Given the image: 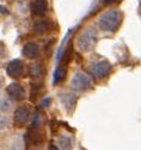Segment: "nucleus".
Instances as JSON below:
<instances>
[{"label":"nucleus","mask_w":141,"mask_h":150,"mask_svg":"<svg viewBox=\"0 0 141 150\" xmlns=\"http://www.w3.org/2000/svg\"><path fill=\"white\" fill-rule=\"evenodd\" d=\"M59 98H60L61 104L65 106V108L67 111H72V108L74 107L75 101H77V96L74 94V93L62 92V93H60V94H59Z\"/></svg>","instance_id":"nucleus-9"},{"label":"nucleus","mask_w":141,"mask_h":150,"mask_svg":"<svg viewBox=\"0 0 141 150\" xmlns=\"http://www.w3.org/2000/svg\"><path fill=\"white\" fill-rule=\"evenodd\" d=\"M1 86H3V80L0 79V88H1Z\"/></svg>","instance_id":"nucleus-22"},{"label":"nucleus","mask_w":141,"mask_h":150,"mask_svg":"<svg viewBox=\"0 0 141 150\" xmlns=\"http://www.w3.org/2000/svg\"><path fill=\"white\" fill-rule=\"evenodd\" d=\"M12 108V104L9 99L6 98H0V112H3V113H7L10 112Z\"/></svg>","instance_id":"nucleus-16"},{"label":"nucleus","mask_w":141,"mask_h":150,"mask_svg":"<svg viewBox=\"0 0 141 150\" xmlns=\"http://www.w3.org/2000/svg\"><path fill=\"white\" fill-rule=\"evenodd\" d=\"M50 29V23L46 19H42V21H38L35 23L34 25V31L37 33V35H44L46 32H48Z\"/></svg>","instance_id":"nucleus-12"},{"label":"nucleus","mask_w":141,"mask_h":150,"mask_svg":"<svg viewBox=\"0 0 141 150\" xmlns=\"http://www.w3.org/2000/svg\"><path fill=\"white\" fill-rule=\"evenodd\" d=\"M42 123V118L38 113H36L34 117H32V120H31V126L32 127H38Z\"/></svg>","instance_id":"nucleus-18"},{"label":"nucleus","mask_w":141,"mask_h":150,"mask_svg":"<svg viewBox=\"0 0 141 150\" xmlns=\"http://www.w3.org/2000/svg\"><path fill=\"white\" fill-rule=\"evenodd\" d=\"M6 73L9 74V76L13 79L21 78L24 73V63L21 60H13L7 64Z\"/></svg>","instance_id":"nucleus-7"},{"label":"nucleus","mask_w":141,"mask_h":150,"mask_svg":"<svg viewBox=\"0 0 141 150\" xmlns=\"http://www.w3.org/2000/svg\"><path fill=\"white\" fill-rule=\"evenodd\" d=\"M48 150H60V148L56 146V145H54V144H50L49 148H48Z\"/></svg>","instance_id":"nucleus-19"},{"label":"nucleus","mask_w":141,"mask_h":150,"mask_svg":"<svg viewBox=\"0 0 141 150\" xmlns=\"http://www.w3.org/2000/svg\"><path fill=\"white\" fill-rule=\"evenodd\" d=\"M122 23V13L118 10L111 8L100 14L98 19V26L105 32H116Z\"/></svg>","instance_id":"nucleus-1"},{"label":"nucleus","mask_w":141,"mask_h":150,"mask_svg":"<svg viewBox=\"0 0 141 150\" xmlns=\"http://www.w3.org/2000/svg\"><path fill=\"white\" fill-rule=\"evenodd\" d=\"M49 101H50V99L47 98V99L43 100V104H41V105H42V106H48V105H49Z\"/></svg>","instance_id":"nucleus-20"},{"label":"nucleus","mask_w":141,"mask_h":150,"mask_svg":"<svg viewBox=\"0 0 141 150\" xmlns=\"http://www.w3.org/2000/svg\"><path fill=\"white\" fill-rule=\"evenodd\" d=\"M29 74H30V76H31L32 79H35V80L39 79V78H41L42 75H43V67H42V64L38 63V62L30 64Z\"/></svg>","instance_id":"nucleus-13"},{"label":"nucleus","mask_w":141,"mask_h":150,"mask_svg":"<svg viewBox=\"0 0 141 150\" xmlns=\"http://www.w3.org/2000/svg\"><path fill=\"white\" fill-rule=\"evenodd\" d=\"M10 150H24V139L22 136H16L10 143Z\"/></svg>","instance_id":"nucleus-15"},{"label":"nucleus","mask_w":141,"mask_h":150,"mask_svg":"<svg viewBox=\"0 0 141 150\" xmlns=\"http://www.w3.org/2000/svg\"><path fill=\"white\" fill-rule=\"evenodd\" d=\"M30 110L26 106H19L13 113V122L17 126H23L29 122Z\"/></svg>","instance_id":"nucleus-5"},{"label":"nucleus","mask_w":141,"mask_h":150,"mask_svg":"<svg viewBox=\"0 0 141 150\" xmlns=\"http://www.w3.org/2000/svg\"><path fill=\"white\" fill-rule=\"evenodd\" d=\"M73 145V138L68 135H61L57 138V146L60 148V150H72Z\"/></svg>","instance_id":"nucleus-11"},{"label":"nucleus","mask_w":141,"mask_h":150,"mask_svg":"<svg viewBox=\"0 0 141 150\" xmlns=\"http://www.w3.org/2000/svg\"><path fill=\"white\" fill-rule=\"evenodd\" d=\"M97 40H98L97 31H96L93 28H87V29H85V30L82 32V35L79 36L78 43H77V44H78L79 50L86 52V51L92 50V49L96 47Z\"/></svg>","instance_id":"nucleus-2"},{"label":"nucleus","mask_w":141,"mask_h":150,"mask_svg":"<svg viewBox=\"0 0 141 150\" xmlns=\"http://www.w3.org/2000/svg\"><path fill=\"white\" fill-rule=\"evenodd\" d=\"M104 3H111V1H114V0H103Z\"/></svg>","instance_id":"nucleus-21"},{"label":"nucleus","mask_w":141,"mask_h":150,"mask_svg":"<svg viewBox=\"0 0 141 150\" xmlns=\"http://www.w3.org/2000/svg\"><path fill=\"white\" fill-rule=\"evenodd\" d=\"M30 11L34 16H44L48 11L47 0H32L30 4Z\"/></svg>","instance_id":"nucleus-8"},{"label":"nucleus","mask_w":141,"mask_h":150,"mask_svg":"<svg viewBox=\"0 0 141 150\" xmlns=\"http://www.w3.org/2000/svg\"><path fill=\"white\" fill-rule=\"evenodd\" d=\"M22 54L26 59H36L39 55V47L36 43L29 42V43L24 44V47L22 49Z\"/></svg>","instance_id":"nucleus-10"},{"label":"nucleus","mask_w":141,"mask_h":150,"mask_svg":"<svg viewBox=\"0 0 141 150\" xmlns=\"http://www.w3.org/2000/svg\"><path fill=\"white\" fill-rule=\"evenodd\" d=\"M6 92H7V96L16 101H21L25 98V89L23 88V86H21L17 82L10 83L6 88Z\"/></svg>","instance_id":"nucleus-6"},{"label":"nucleus","mask_w":141,"mask_h":150,"mask_svg":"<svg viewBox=\"0 0 141 150\" xmlns=\"http://www.w3.org/2000/svg\"><path fill=\"white\" fill-rule=\"evenodd\" d=\"M92 76L96 79H104L111 71V64L108 61H98L90 68Z\"/></svg>","instance_id":"nucleus-4"},{"label":"nucleus","mask_w":141,"mask_h":150,"mask_svg":"<svg viewBox=\"0 0 141 150\" xmlns=\"http://www.w3.org/2000/svg\"><path fill=\"white\" fill-rule=\"evenodd\" d=\"M9 124H10V122H9V118L7 117L0 116V131L7 129L9 127Z\"/></svg>","instance_id":"nucleus-17"},{"label":"nucleus","mask_w":141,"mask_h":150,"mask_svg":"<svg viewBox=\"0 0 141 150\" xmlns=\"http://www.w3.org/2000/svg\"><path fill=\"white\" fill-rule=\"evenodd\" d=\"M91 86V79L83 71H77L71 80V88L75 92H84Z\"/></svg>","instance_id":"nucleus-3"},{"label":"nucleus","mask_w":141,"mask_h":150,"mask_svg":"<svg viewBox=\"0 0 141 150\" xmlns=\"http://www.w3.org/2000/svg\"><path fill=\"white\" fill-rule=\"evenodd\" d=\"M66 76V67L65 64H61V66H59L53 75V82L54 85H57L59 82H61Z\"/></svg>","instance_id":"nucleus-14"}]
</instances>
